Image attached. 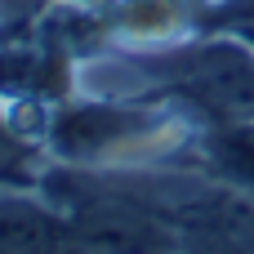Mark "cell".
Masks as SVG:
<instances>
[{
	"mask_svg": "<svg viewBox=\"0 0 254 254\" xmlns=\"http://www.w3.org/2000/svg\"><path fill=\"white\" fill-rule=\"evenodd\" d=\"M183 94L210 116L254 121V54L241 45H205L183 63Z\"/></svg>",
	"mask_w": 254,
	"mask_h": 254,
	"instance_id": "7a4b0ae2",
	"label": "cell"
},
{
	"mask_svg": "<svg viewBox=\"0 0 254 254\" xmlns=\"http://www.w3.org/2000/svg\"><path fill=\"white\" fill-rule=\"evenodd\" d=\"M201 152H205V165L219 179L254 192V121H228V125H219L205 138Z\"/></svg>",
	"mask_w": 254,
	"mask_h": 254,
	"instance_id": "277c9868",
	"label": "cell"
},
{
	"mask_svg": "<svg viewBox=\"0 0 254 254\" xmlns=\"http://www.w3.org/2000/svg\"><path fill=\"white\" fill-rule=\"evenodd\" d=\"M71 228L36 201L0 196V254H76Z\"/></svg>",
	"mask_w": 254,
	"mask_h": 254,
	"instance_id": "3957f363",
	"label": "cell"
},
{
	"mask_svg": "<svg viewBox=\"0 0 254 254\" xmlns=\"http://www.w3.org/2000/svg\"><path fill=\"white\" fill-rule=\"evenodd\" d=\"M67 228L89 254H183V241L165 214L129 196H80L71 201Z\"/></svg>",
	"mask_w": 254,
	"mask_h": 254,
	"instance_id": "6da1fadb",
	"label": "cell"
}]
</instances>
